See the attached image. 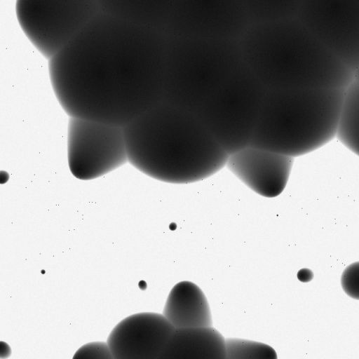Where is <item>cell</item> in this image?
Masks as SVG:
<instances>
[{
	"label": "cell",
	"instance_id": "cell-20",
	"mask_svg": "<svg viewBox=\"0 0 359 359\" xmlns=\"http://www.w3.org/2000/svg\"><path fill=\"white\" fill-rule=\"evenodd\" d=\"M74 358H109L113 359L110 348L103 341L88 343L79 348Z\"/></svg>",
	"mask_w": 359,
	"mask_h": 359
},
{
	"label": "cell",
	"instance_id": "cell-18",
	"mask_svg": "<svg viewBox=\"0 0 359 359\" xmlns=\"http://www.w3.org/2000/svg\"><path fill=\"white\" fill-rule=\"evenodd\" d=\"M226 358L227 359H276L275 350L264 343L238 338H227Z\"/></svg>",
	"mask_w": 359,
	"mask_h": 359
},
{
	"label": "cell",
	"instance_id": "cell-21",
	"mask_svg": "<svg viewBox=\"0 0 359 359\" xmlns=\"http://www.w3.org/2000/svg\"><path fill=\"white\" fill-rule=\"evenodd\" d=\"M297 277L302 282H309L313 278V276L312 271L309 269H302L299 271Z\"/></svg>",
	"mask_w": 359,
	"mask_h": 359
},
{
	"label": "cell",
	"instance_id": "cell-7",
	"mask_svg": "<svg viewBox=\"0 0 359 359\" xmlns=\"http://www.w3.org/2000/svg\"><path fill=\"white\" fill-rule=\"evenodd\" d=\"M20 27L48 60L101 12L99 0H15Z\"/></svg>",
	"mask_w": 359,
	"mask_h": 359
},
{
	"label": "cell",
	"instance_id": "cell-6",
	"mask_svg": "<svg viewBox=\"0 0 359 359\" xmlns=\"http://www.w3.org/2000/svg\"><path fill=\"white\" fill-rule=\"evenodd\" d=\"M266 93L243 63L193 114L230 154L250 144Z\"/></svg>",
	"mask_w": 359,
	"mask_h": 359
},
{
	"label": "cell",
	"instance_id": "cell-8",
	"mask_svg": "<svg viewBox=\"0 0 359 359\" xmlns=\"http://www.w3.org/2000/svg\"><path fill=\"white\" fill-rule=\"evenodd\" d=\"M67 161L80 180L102 177L128 162L123 127L69 117Z\"/></svg>",
	"mask_w": 359,
	"mask_h": 359
},
{
	"label": "cell",
	"instance_id": "cell-1",
	"mask_svg": "<svg viewBox=\"0 0 359 359\" xmlns=\"http://www.w3.org/2000/svg\"><path fill=\"white\" fill-rule=\"evenodd\" d=\"M168 35L100 12L48 61L69 117L124 127L165 100Z\"/></svg>",
	"mask_w": 359,
	"mask_h": 359
},
{
	"label": "cell",
	"instance_id": "cell-5",
	"mask_svg": "<svg viewBox=\"0 0 359 359\" xmlns=\"http://www.w3.org/2000/svg\"><path fill=\"white\" fill-rule=\"evenodd\" d=\"M243 63L237 40L168 36L164 102L194 113Z\"/></svg>",
	"mask_w": 359,
	"mask_h": 359
},
{
	"label": "cell",
	"instance_id": "cell-3",
	"mask_svg": "<svg viewBox=\"0 0 359 359\" xmlns=\"http://www.w3.org/2000/svg\"><path fill=\"white\" fill-rule=\"evenodd\" d=\"M243 63L266 88H346L354 73L296 17L251 22L238 40Z\"/></svg>",
	"mask_w": 359,
	"mask_h": 359
},
{
	"label": "cell",
	"instance_id": "cell-12",
	"mask_svg": "<svg viewBox=\"0 0 359 359\" xmlns=\"http://www.w3.org/2000/svg\"><path fill=\"white\" fill-rule=\"evenodd\" d=\"M293 163V157L248 145L230 154L226 166L256 194L274 198L285 189Z\"/></svg>",
	"mask_w": 359,
	"mask_h": 359
},
{
	"label": "cell",
	"instance_id": "cell-9",
	"mask_svg": "<svg viewBox=\"0 0 359 359\" xmlns=\"http://www.w3.org/2000/svg\"><path fill=\"white\" fill-rule=\"evenodd\" d=\"M295 17L355 74L359 66V0H302Z\"/></svg>",
	"mask_w": 359,
	"mask_h": 359
},
{
	"label": "cell",
	"instance_id": "cell-13",
	"mask_svg": "<svg viewBox=\"0 0 359 359\" xmlns=\"http://www.w3.org/2000/svg\"><path fill=\"white\" fill-rule=\"evenodd\" d=\"M161 359H226L225 339L212 326L176 328Z\"/></svg>",
	"mask_w": 359,
	"mask_h": 359
},
{
	"label": "cell",
	"instance_id": "cell-22",
	"mask_svg": "<svg viewBox=\"0 0 359 359\" xmlns=\"http://www.w3.org/2000/svg\"><path fill=\"white\" fill-rule=\"evenodd\" d=\"M354 79L359 81V66L355 72Z\"/></svg>",
	"mask_w": 359,
	"mask_h": 359
},
{
	"label": "cell",
	"instance_id": "cell-15",
	"mask_svg": "<svg viewBox=\"0 0 359 359\" xmlns=\"http://www.w3.org/2000/svg\"><path fill=\"white\" fill-rule=\"evenodd\" d=\"M175 1L99 0L101 11L104 13L165 32Z\"/></svg>",
	"mask_w": 359,
	"mask_h": 359
},
{
	"label": "cell",
	"instance_id": "cell-19",
	"mask_svg": "<svg viewBox=\"0 0 359 359\" xmlns=\"http://www.w3.org/2000/svg\"><path fill=\"white\" fill-rule=\"evenodd\" d=\"M341 284L348 296L359 300V262L348 265L344 269L341 278Z\"/></svg>",
	"mask_w": 359,
	"mask_h": 359
},
{
	"label": "cell",
	"instance_id": "cell-2",
	"mask_svg": "<svg viewBox=\"0 0 359 359\" xmlns=\"http://www.w3.org/2000/svg\"><path fill=\"white\" fill-rule=\"evenodd\" d=\"M128 163L156 180L202 181L226 166L229 154L191 112L163 102L123 127Z\"/></svg>",
	"mask_w": 359,
	"mask_h": 359
},
{
	"label": "cell",
	"instance_id": "cell-17",
	"mask_svg": "<svg viewBox=\"0 0 359 359\" xmlns=\"http://www.w3.org/2000/svg\"><path fill=\"white\" fill-rule=\"evenodd\" d=\"M251 22L296 16L302 0H243Z\"/></svg>",
	"mask_w": 359,
	"mask_h": 359
},
{
	"label": "cell",
	"instance_id": "cell-4",
	"mask_svg": "<svg viewBox=\"0 0 359 359\" xmlns=\"http://www.w3.org/2000/svg\"><path fill=\"white\" fill-rule=\"evenodd\" d=\"M346 88L266 90L250 146L291 157L336 137Z\"/></svg>",
	"mask_w": 359,
	"mask_h": 359
},
{
	"label": "cell",
	"instance_id": "cell-11",
	"mask_svg": "<svg viewBox=\"0 0 359 359\" xmlns=\"http://www.w3.org/2000/svg\"><path fill=\"white\" fill-rule=\"evenodd\" d=\"M175 329L163 314L138 313L120 321L107 342L114 359H161Z\"/></svg>",
	"mask_w": 359,
	"mask_h": 359
},
{
	"label": "cell",
	"instance_id": "cell-14",
	"mask_svg": "<svg viewBox=\"0 0 359 359\" xmlns=\"http://www.w3.org/2000/svg\"><path fill=\"white\" fill-rule=\"evenodd\" d=\"M163 315L175 328L212 325L206 297L191 281H181L175 285L168 296Z\"/></svg>",
	"mask_w": 359,
	"mask_h": 359
},
{
	"label": "cell",
	"instance_id": "cell-16",
	"mask_svg": "<svg viewBox=\"0 0 359 359\" xmlns=\"http://www.w3.org/2000/svg\"><path fill=\"white\" fill-rule=\"evenodd\" d=\"M336 137L359 156V81L355 79L345 91Z\"/></svg>",
	"mask_w": 359,
	"mask_h": 359
},
{
	"label": "cell",
	"instance_id": "cell-10",
	"mask_svg": "<svg viewBox=\"0 0 359 359\" xmlns=\"http://www.w3.org/2000/svg\"><path fill=\"white\" fill-rule=\"evenodd\" d=\"M250 23L243 0H175L165 32L238 41Z\"/></svg>",
	"mask_w": 359,
	"mask_h": 359
}]
</instances>
